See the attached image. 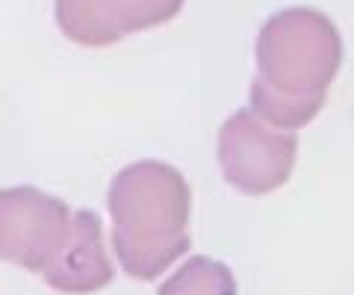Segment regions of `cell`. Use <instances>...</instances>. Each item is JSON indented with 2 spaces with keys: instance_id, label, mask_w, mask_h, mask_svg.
I'll return each instance as SVG.
<instances>
[{
  "instance_id": "6da1fadb",
  "label": "cell",
  "mask_w": 354,
  "mask_h": 295,
  "mask_svg": "<svg viewBox=\"0 0 354 295\" xmlns=\"http://www.w3.org/2000/svg\"><path fill=\"white\" fill-rule=\"evenodd\" d=\"M113 248L130 278L153 280L189 251L192 192L180 171L160 160H139L109 183Z\"/></svg>"
},
{
  "instance_id": "7a4b0ae2",
  "label": "cell",
  "mask_w": 354,
  "mask_h": 295,
  "mask_svg": "<svg viewBox=\"0 0 354 295\" xmlns=\"http://www.w3.org/2000/svg\"><path fill=\"white\" fill-rule=\"evenodd\" d=\"M339 62V30L316 9H281L266 21L257 36V80L278 95L325 97Z\"/></svg>"
},
{
  "instance_id": "3957f363",
  "label": "cell",
  "mask_w": 354,
  "mask_h": 295,
  "mask_svg": "<svg viewBox=\"0 0 354 295\" xmlns=\"http://www.w3.org/2000/svg\"><path fill=\"white\" fill-rule=\"evenodd\" d=\"M295 154V133L269 127L251 109L234 113L218 130V166L227 183L245 195H266L283 187L292 174Z\"/></svg>"
},
{
  "instance_id": "277c9868",
  "label": "cell",
  "mask_w": 354,
  "mask_h": 295,
  "mask_svg": "<svg viewBox=\"0 0 354 295\" xmlns=\"http://www.w3.org/2000/svg\"><path fill=\"white\" fill-rule=\"evenodd\" d=\"M71 210L62 198L32 187L0 189V260L27 272H44L62 251Z\"/></svg>"
},
{
  "instance_id": "5b68a950",
  "label": "cell",
  "mask_w": 354,
  "mask_h": 295,
  "mask_svg": "<svg viewBox=\"0 0 354 295\" xmlns=\"http://www.w3.org/2000/svg\"><path fill=\"white\" fill-rule=\"evenodd\" d=\"M41 275L53 289L68 295H88L104 289L113 280L115 269L104 245L101 216L92 210L71 213L68 239H65L62 251L53 257V263Z\"/></svg>"
},
{
  "instance_id": "8992f818",
  "label": "cell",
  "mask_w": 354,
  "mask_h": 295,
  "mask_svg": "<svg viewBox=\"0 0 354 295\" xmlns=\"http://www.w3.org/2000/svg\"><path fill=\"white\" fill-rule=\"evenodd\" d=\"M325 97H290L266 89L260 80L251 83V113L278 130H298L322 109Z\"/></svg>"
},
{
  "instance_id": "52a82bcc",
  "label": "cell",
  "mask_w": 354,
  "mask_h": 295,
  "mask_svg": "<svg viewBox=\"0 0 354 295\" xmlns=\"http://www.w3.org/2000/svg\"><path fill=\"white\" fill-rule=\"evenodd\" d=\"M157 295H236V280L218 260L192 257L162 283Z\"/></svg>"
},
{
  "instance_id": "ba28073f",
  "label": "cell",
  "mask_w": 354,
  "mask_h": 295,
  "mask_svg": "<svg viewBox=\"0 0 354 295\" xmlns=\"http://www.w3.org/2000/svg\"><path fill=\"white\" fill-rule=\"evenodd\" d=\"M57 24L77 45L104 48L118 41L104 15L101 0H57Z\"/></svg>"
},
{
  "instance_id": "9c48e42d",
  "label": "cell",
  "mask_w": 354,
  "mask_h": 295,
  "mask_svg": "<svg viewBox=\"0 0 354 295\" xmlns=\"http://www.w3.org/2000/svg\"><path fill=\"white\" fill-rule=\"evenodd\" d=\"M101 6L115 39H124L127 32H139L171 21L180 12L183 0H101Z\"/></svg>"
}]
</instances>
